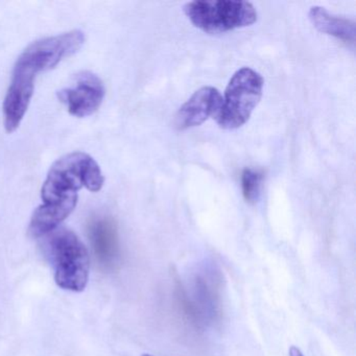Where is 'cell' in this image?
Masks as SVG:
<instances>
[{
	"mask_svg": "<svg viewBox=\"0 0 356 356\" xmlns=\"http://www.w3.org/2000/svg\"><path fill=\"white\" fill-rule=\"evenodd\" d=\"M105 179L99 164L85 153H72L58 160L49 170L42 186V200L60 201L86 187L92 193L101 191Z\"/></svg>",
	"mask_w": 356,
	"mask_h": 356,
	"instance_id": "3",
	"label": "cell"
},
{
	"mask_svg": "<svg viewBox=\"0 0 356 356\" xmlns=\"http://www.w3.org/2000/svg\"><path fill=\"white\" fill-rule=\"evenodd\" d=\"M45 236L58 286L76 293L84 291L89 280L90 257L83 241L66 228L55 229Z\"/></svg>",
	"mask_w": 356,
	"mask_h": 356,
	"instance_id": "2",
	"label": "cell"
},
{
	"mask_svg": "<svg viewBox=\"0 0 356 356\" xmlns=\"http://www.w3.org/2000/svg\"><path fill=\"white\" fill-rule=\"evenodd\" d=\"M84 41V34L78 30L36 41L20 55L15 68L36 76L39 72L56 67L62 60L76 54Z\"/></svg>",
	"mask_w": 356,
	"mask_h": 356,
	"instance_id": "6",
	"label": "cell"
},
{
	"mask_svg": "<svg viewBox=\"0 0 356 356\" xmlns=\"http://www.w3.org/2000/svg\"><path fill=\"white\" fill-rule=\"evenodd\" d=\"M261 74L250 67L237 70L229 81L216 122L224 130H236L251 118L264 91Z\"/></svg>",
	"mask_w": 356,
	"mask_h": 356,
	"instance_id": "5",
	"label": "cell"
},
{
	"mask_svg": "<svg viewBox=\"0 0 356 356\" xmlns=\"http://www.w3.org/2000/svg\"><path fill=\"white\" fill-rule=\"evenodd\" d=\"M222 105V97L218 89L203 87L181 106L175 118V128L179 131L201 126L209 118H218Z\"/></svg>",
	"mask_w": 356,
	"mask_h": 356,
	"instance_id": "8",
	"label": "cell"
},
{
	"mask_svg": "<svg viewBox=\"0 0 356 356\" xmlns=\"http://www.w3.org/2000/svg\"><path fill=\"white\" fill-rule=\"evenodd\" d=\"M105 92V86L99 76L83 72L76 74L74 86L62 89L58 92V97L67 106L72 115L86 118L99 109Z\"/></svg>",
	"mask_w": 356,
	"mask_h": 356,
	"instance_id": "7",
	"label": "cell"
},
{
	"mask_svg": "<svg viewBox=\"0 0 356 356\" xmlns=\"http://www.w3.org/2000/svg\"><path fill=\"white\" fill-rule=\"evenodd\" d=\"M89 237L99 264L107 268L116 266L120 256L116 225L107 218H95L89 226Z\"/></svg>",
	"mask_w": 356,
	"mask_h": 356,
	"instance_id": "10",
	"label": "cell"
},
{
	"mask_svg": "<svg viewBox=\"0 0 356 356\" xmlns=\"http://www.w3.org/2000/svg\"><path fill=\"white\" fill-rule=\"evenodd\" d=\"M186 17L206 34H220L252 26L257 11L243 0H195L183 7Z\"/></svg>",
	"mask_w": 356,
	"mask_h": 356,
	"instance_id": "4",
	"label": "cell"
},
{
	"mask_svg": "<svg viewBox=\"0 0 356 356\" xmlns=\"http://www.w3.org/2000/svg\"><path fill=\"white\" fill-rule=\"evenodd\" d=\"M264 175L254 168H245L241 174V188L245 201L250 204L256 203L259 199Z\"/></svg>",
	"mask_w": 356,
	"mask_h": 356,
	"instance_id": "13",
	"label": "cell"
},
{
	"mask_svg": "<svg viewBox=\"0 0 356 356\" xmlns=\"http://www.w3.org/2000/svg\"><path fill=\"white\" fill-rule=\"evenodd\" d=\"M36 76L14 68L11 85L3 102V124L8 133H13L22 124L34 95Z\"/></svg>",
	"mask_w": 356,
	"mask_h": 356,
	"instance_id": "9",
	"label": "cell"
},
{
	"mask_svg": "<svg viewBox=\"0 0 356 356\" xmlns=\"http://www.w3.org/2000/svg\"><path fill=\"white\" fill-rule=\"evenodd\" d=\"M177 302L183 318L191 326L206 330L222 318V277L212 266H201L188 280L177 286Z\"/></svg>",
	"mask_w": 356,
	"mask_h": 356,
	"instance_id": "1",
	"label": "cell"
},
{
	"mask_svg": "<svg viewBox=\"0 0 356 356\" xmlns=\"http://www.w3.org/2000/svg\"><path fill=\"white\" fill-rule=\"evenodd\" d=\"M289 356H304V354L302 353V351L299 348L295 347V346H291L289 350Z\"/></svg>",
	"mask_w": 356,
	"mask_h": 356,
	"instance_id": "14",
	"label": "cell"
},
{
	"mask_svg": "<svg viewBox=\"0 0 356 356\" xmlns=\"http://www.w3.org/2000/svg\"><path fill=\"white\" fill-rule=\"evenodd\" d=\"M143 356H153V355H151V354H143Z\"/></svg>",
	"mask_w": 356,
	"mask_h": 356,
	"instance_id": "15",
	"label": "cell"
},
{
	"mask_svg": "<svg viewBox=\"0 0 356 356\" xmlns=\"http://www.w3.org/2000/svg\"><path fill=\"white\" fill-rule=\"evenodd\" d=\"M78 203V195H70L56 202H47L35 210L31 220L29 232L33 237L45 236L74 211Z\"/></svg>",
	"mask_w": 356,
	"mask_h": 356,
	"instance_id": "11",
	"label": "cell"
},
{
	"mask_svg": "<svg viewBox=\"0 0 356 356\" xmlns=\"http://www.w3.org/2000/svg\"><path fill=\"white\" fill-rule=\"evenodd\" d=\"M309 19L318 32L346 43L353 45L355 43L356 26L353 20L337 17L322 7H312L309 11Z\"/></svg>",
	"mask_w": 356,
	"mask_h": 356,
	"instance_id": "12",
	"label": "cell"
}]
</instances>
